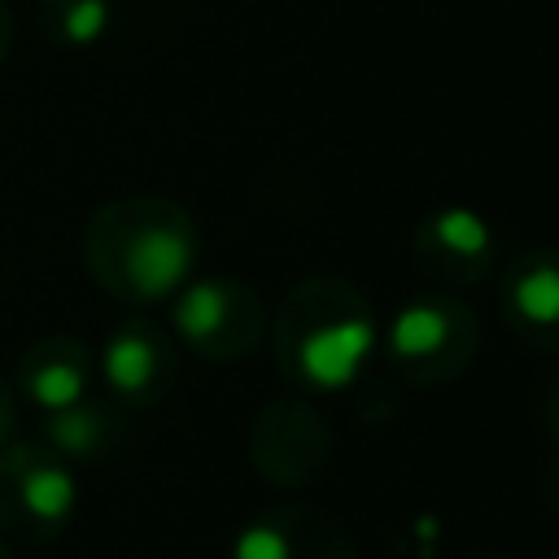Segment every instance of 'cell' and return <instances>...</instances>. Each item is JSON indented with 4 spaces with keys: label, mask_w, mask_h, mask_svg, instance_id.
<instances>
[{
    "label": "cell",
    "mask_w": 559,
    "mask_h": 559,
    "mask_svg": "<svg viewBox=\"0 0 559 559\" xmlns=\"http://www.w3.org/2000/svg\"><path fill=\"white\" fill-rule=\"evenodd\" d=\"M79 485L52 445H13L0 454V528L17 542H52L74 515Z\"/></svg>",
    "instance_id": "obj_1"
},
{
    "label": "cell",
    "mask_w": 559,
    "mask_h": 559,
    "mask_svg": "<svg viewBox=\"0 0 559 559\" xmlns=\"http://www.w3.org/2000/svg\"><path fill=\"white\" fill-rule=\"evenodd\" d=\"M376 349V323L362 314H345L328 328L306 332V341L297 345V367L314 389H345L362 362Z\"/></svg>",
    "instance_id": "obj_2"
},
{
    "label": "cell",
    "mask_w": 559,
    "mask_h": 559,
    "mask_svg": "<svg viewBox=\"0 0 559 559\" xmlns=\"http://www.w3.org/2000/svg\"><path fill=\"white\" fill-rule=\"evenodd\" d=\"M197 262L192 240L179 227H144L140 236H131L127 245V284L140 297H170L188 284Z\"/></svg>",
    "instance_id": "obj_3"
},
{
    "label": "cell",
    "mask_w": 559,
    "mask_h": 559,
    "mask_svg": "<svg viewBox=\"0 0 559 559\" xmlns=\"http://www.w3.org/2000/svg\"><path fill=\"white\" fill-rule=\"evenodd\" d=\"M22 393L39 411H48V415L66 411V406H79L83 393H87V362H83V354L70 349V345H44L22 367Z\"/></svg>",
    "instance_id": "obj_4"
},
{
    "label": "cell",
    "mask_w": 559,
    "mask_h": 559,
    "mask_svg": "<svg viewBox=\"0 0 559 559\" xmlns=\"http://www.w3.org/2000/svg\"><path fill=\"white\" fill-rule=\"evenodd\" d=\"M157 367H162V354H157L153 336L140 332V328H122V332H114L109 345H105V358H100V371H105L109 389L122 393V397H140V393H148L153 380H157Z\"/></svg>",
    "instance_id": "obj_5"
},
{
    "label": "cell",
    "mask_w": 559,
    "mask_h": 559,
    "mask_svg": "<svg viewBox=\"0 0 559 559\" xmlns=\"http://www.w3.org/2000/svg\"><path fill=\"white\" fill-rule=\"evenodd\" d=\"M231 314V297L218 280H197V284H183L179 288V301H175V328L183 341L192 345H205L223 332Z\"/></svg>",
    "instance_id": "obj_6"
},
{
    "label": "cell",
    "mask_w": 559,
    "mask_h": 559,
    "mask_svg": "<svg viewBox=\"0 0 559 559\" xmlns=\"http://www.w3.org/2000/svg\"><path fill=\"white\" fill-rule=\"evenodd\" d=\"M450 336V314L432 301H415V306H402L389 323V345L393 354L402 358H424L432 349H441Z\"/></svg>",
    "instance_id": "obj_7"
},
{
    "label": "cell",
    "mask_w": 559,
    "mask_h": 559,
    "mask_svg": "<svg viewBox=\"0 0 559 559\" xmlns=\"http://www.w3.org/2000/svg\"><path fill=\"white\" fill-rule=\"evenodd\" d=\"M48 445L57 450V454H70V459H92V454H100V445H105V437H109V428H105V415L100 411H92V406H66V411H52L48 415Z\"/></svg>",
    "instance_id": "obj_8"
},
{
    "label": "cell",
    "mask_w": 559,
    "mask_h": 559,
    "mask_svg": "<svg viewBox=\"0 0 559 559\" xmlns=\"http://www.w3.org/2000/svg\"><path fill=\"white\" fill-rule=\"evenodd\" d=\"M515 310L528 323H559V266L537 262L515 280Z\"/></svg>",
    "instance_id": "obj_9"
},
{
    "label": "cell",
    "mask_w": 559,
    "mask_h": 559,
    "mask_svg": "<svg viewBox=\"0 0 559 559\" xmlns=\"http://www.w3.org/2000/svg\"><path fill=\"white\" fill-rule=\"evenodd\" d=\"M432 236L437 245H445L450 253H485L489 249V227L476 210L467 205H450L432 218Z\"/></svg>",
    "instance_id": "obj_10"
},
{
    "label": "cell",
    "mask_w": 559,
    "mask_h": 559,
    "mask_svg": "<svg viewBox=\"0 0 559 559\" xmlns=\"http://www.w3.org/2000/svg\"><path fill=\"white\" fill-rule=\"evenodd\" d=\"M231 559H293V542L280 524L258 520V524L240 528V537L231 546Z\"/></svg>",
    "instance_id": "obj_11"
},
{
    "label": "cell",
    "mask_w": 559,
    "mask_h": 559,
    "mask_svg": "<svg viewBox=\"0 0 559 559\" xmlns=\"http://www.w3.org/2000/svg\"><path fill=\"white\" fill-rule=\"evenodd\" d=\"M109 31V0H74L61 17V35L70 44H96Z\"/></svg>",
    "instance_id": "obj_12"
},
{
    "label": "cell",
    "mask_w": 559,
    "mask_h": 559,
    "mask_svg": "<svg viewBox=\"0 0 559 559\" xmlns=\"http://www.w3.org/2000/svg\"><path fill=\"white\" fill-rule=\"evenodd\" d=\"M415 537L437 542V520H432V515H419V520H415Z\"/></svg>",
    "instance_id": "obj_13"
},
{
    "label": "cell",
    "mask_w": 559,
    "mask_h": 559,
    "mask_svg": "<svg viewBox=\"0 0 559 559\" xmlns=\"http://www.w3.org/2000/svg\"><path fill=\"white\" fill-rule=\"evenodd\" d=\"M9 397H4V389H0V445H4V437H9Z\"/></svg>",
    "instance_id": "obj_14"
},
{
    "label": "cell",
    "mask_w": 559,
    "mask_h": 559,
    "mask_svg": "<svg viewBox=\"0 0 559 559\" xmlns=\"http://www.w3.org/2000/svg\"><path fill=\"white\" fill-rule=\"evenodd\" d=\"M4 52H9V48H4V35H0V66H4Z\"/></svg>",
    "instance_id": "obj_15"
},
{
    "label": "cell",
    "mask_w": 559,
    "mask_h": 559,
    "mask_svg": "<svg viewBox=\"0 0 559 559\" xmlns=\"http://www.w3.org/2000/svg\"><path fill=\"white\" fill-rule=\"evenodd\" d=\"M0 559H13V555H9V546H4V542H0Z\"/></svg>",
    "instance_id": "obj_16"
}]
</instances>
